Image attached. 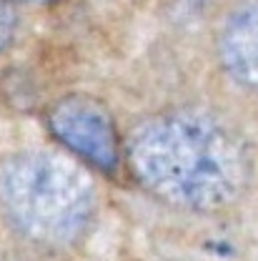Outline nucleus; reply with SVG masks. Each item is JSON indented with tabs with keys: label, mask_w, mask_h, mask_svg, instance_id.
<instances>
[{
	"label": "nucleus",
	"mask_w": 258,
	"mask_h": 261,
	"mask_svg": "<svg viewBox=\"0 0 258 261\" xmlns=\"http://www.w3.org/2000/svg\"><path fill=\"white\" fill-rule=\"evenodd\" d=\"M93 181L75 161L50 151L20 153L0 168V206L40 244L75 241L93 216Z\"/></svg>",
	"instance_id": "f03ea898"
},
{
	"label": "nucleus",
	"mask_w": 258,
	"mask_h": 261,
	"mask_svg": "<svg viewBox=\"0 0 258 261\" xmlns=\"http://www.w3.org/2000/svg\"><path fill=\"white\" fill-rule=\"evenodd\" d=\"M221 61L236 83L258 91V3L228 18L221 33Z\"/></svg>",
	"instance_id": "20e7f679"
},
{
	"label": "nucleus",
	"mask_w": 258,
	"mask_h": 261,
	"mask_svg": "<svg viewBox=\"0 0 258 261\" xmlns=\"http://www.w3.org/2000/svg\"><path fill=\"white\" fill-rule=\"evenodd\" d=\"M128 156L148 191L193 211L231 203L248 178L243 143L198 113H168L143 123L133 133Z\"/></svg>",
	"instance_id": "f257e3e1"
},
{
	"label": "nucleus",
	"mask_w": 258,
	"mask_h": 261,
	"mask_svg": "<svg viewBox=\"0 0 258 261\" xmlns=\"http://www.w3.org/2000/svg\"><path fill=\"white\" fill-rule=\"evenodd\" d=\"M13 28H15V13H13V8H10L8 0H0V50L10 40Z\"/></svg>",
	"instance_id": "39448f33"
},
{
	"label": "nucleus",
	"mask_w": 258,
	"mask_h": 261,
	"mask_svg": "<svg viewBox=\"0 0 258 261\" xmlns=\"http://www.w3.org/2000/svg\"><path fill=\"white\" fill-rule=\"evenodd\" d=\"M35 3H48V0H35Z\"/></svg>",
	"instance_id": "423d86ee"
},
{
	"label": "nucleus",
	"mask_w": 258,
	"mask_h": 261,
	"mask_svg": "<svg viewBox=\"0 0 258 261\" xmlns=\"http://www.w3.org/2000/svg\"><path fill=\"white\" fill-rule=\"evenodd\" d=\"M48 126L65 148L83 161L103 171H116L121 146L116 126L100 103L80 96L63 98L50 108Z\"/></svg>",
	"instance_id": "7ed1b4c3"
}]
</instances>
